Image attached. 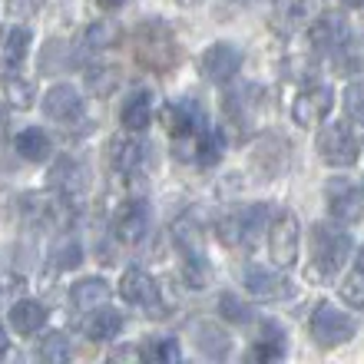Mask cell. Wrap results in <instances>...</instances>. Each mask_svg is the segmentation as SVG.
I'll list each match as a JSON object with an SVG mask.
<instances>
[{
    "label": "cell",
    "mask_w": 364,
    "mask_h": 364,
    "mask_svg": "<svg viewBox=\"0 0 364 364\" xmlns=\"http://www.w3.org/2000/svg\"><path fill=\"white\" fill-rule=\"evenodd\" d=\"M133 50L139 67L153 70V73H169L179 63V40L163 20H146L143 27L136 30L133 37Z\"/></svg>",
    "instance_id": "6da1fadb"
},
{
    "label": "cell",
    "mask_w": 364,
    "mask_h": 364,
    "mask_svg": "<svg viewBox=\"0 0 364 364\" xmlns=\"http://www.w3.org/2000/svg\"><path fill=\"white\" fill-rule=\"evenodd\" d=\"M308 249H311V262L321 275H338L351 255V235L331 222H318L308 232Z\"/></svg>",
    "instance_id": "7a4b0ae2"
},
{
    "label": "cell",
    "mask_w": 364,
    "mask_h": 364,
    "mask_svg": "<svg viewBox=\"0 0 364 364\" xmlns=\"http://www.w3.org/2000/svg\"><path fill=\"white\" fill-rule=\"evenodd\" d=\"M265 222H269V202H255V205H249V209L229 212V215L219 222L222 245H229V249H235V245H249L252 249V245L259 242Z\"/></svg>",
    "instance_id": "3957f363"
},
{
    "label": "cell",
    "mask_w": 364,
    "mask_h": 364,
    "mask_svg": "<svg viewBox=\"0 0 364 364\" xmlns=\"http://www.w3.org/2000/svg\"><path fill=\"white\" fill-rule=\"evenodd\" d=\"M311 338H315L321 348H338L345 345V341H351L358 331L355 318L348 315V311H341L338 305H331V301H318V308L311 311Z\"/></svg>",
    "instance_id": "277c9868"
},
{
    "label": "cell",
    "mask_w": 364,
    "mask_h": 364,
    "mask_svg": "<svg viewBox=\"0 0 364 364\" xmlns=\"http://www.w3.org/2000/svg\"><path fill=\"white\" fill-rule=\"evenodd\" d=\"M318 153L328 166L335 169H348L358 163V139L348 123H325L318 133Z\"/></svg>",
    "instance_id": "5b68a950"
},
{
    "label": "cell",
    "mask_w": 364,
    "mask_h": 364,
    "mask_svg": "<svg viewBox=\"0 0 364 364\" xmlns=\"http://www.w3.org/2000/svg\"><path fill=\"white\" fill-rule=\"evenodd\" d=\"M269 252L272 262L282 265V269H291L298 262V252H301V225H298L295 212H278L275 222L269 229Z\"/></svg>",
    "instance_id": "8992f818"
},
{
    "label": "cell",
    "mask_w": 364,
    "mask_h": 364,
    "mask_svg": "<svg viewBox=\"0 0 364 364\" xmlns=\"http://www.w3.org/2000/svg\"><path fill=\"white\" fill-rule=\"evenodd\" d=\"M163 123H166V129L173 133V139H196V136H202L209 129L205 109H202V103L192 100V96H182V100L166 106Z\"/></svg>",
    "instance_id": "52a82bcc"
},
{
    "label": "cell",
    "mask_w": 364,
    "mask_h": 364,
    "mask_svg": "<svg viewBox=\"0 0 364 364\" xmlns=\"http://www.w3.org/2000/svg\"><path fill=\"white\" fill-rule=\"evenodd\" d=\"M119 295H123V301H129V305L143 308L146 315H166L163 311V295H159L156 278H149L139 269L123 272V278H119Z\"/></svg>",
    "instance_id": "ba28073f"
},
{
    "label": "cell",
    "mask_w": 364,
    "mask_h": 364,
    "mask_svg": "<svg viewBox=\"0 0 364 364\" xmlns=\"http://www.w3.org/2000/svg\"><path fill=\"white\" fill-rule=\"evenodd\" d=\"M239 67H242L239 47H235V43H225V40L212 43L199 57V73L205 80H212V83H229V80L239 73Z\"/></svg>",
    "instance_id": "9c48e42d"
},
{
    "label": "cell",
    "mask_w": 364,
    "mask_h": 364,
    "mask_svg": "<svg viewBox=\"0 0 364 364\" xmlns=\"http://www.w3.org/2000/svg\"><path fill=\"white\" fill-rule=\"evenodd\" d=\"M149 232V209L143 199H129L123 202L113 215V235L123 245H139Z\"/></svg>",
    "instance_id": "30bf717a"
},
{
    "label": "cell",
    "mask_w": 364,
    "mask_h": 364,
    "mask_svg": "<svg viewBox=\"0 0 364 364\" xmlns=\"http://www.w3.org/2000/svg\"><path fill=\"white\" fill-rule=\"evenodd\" d=\"M331 109H335V93L328 87H311L291 103V119L308 129V126L325 123Z\"/></svg>",
    "instance_id": "8fae6325"
},
{
    "label": "cell",
    "mask_w": 364,
    "mask_h": 364,
    "mask_svg": "<svg viewBox=\"0 0 364 364\" xmlns=\"http://www.w3.org/2000/svg\"><path fill=\"white\" fill-rule=\"evenodd\" d=\"M328 212L335 215L338 222H358L361 219V189H358L351 179H331L328 182Z\"/></svg>",
    "instance_id": "7c38bea8"
},
{
    "label": "cell",
    "mask_w": 364,
    "mask_h": 364,
    "mask_svg": "<svg viewBox=\"0 0 364 364\" xmlns=\"http://www.w3.org/2000/svg\"><path fill=\"white\" fill-rule=\"evenodd\" d=\"M308 40L318 53H335L348 40V20L341 14H318V20L308 23Z\"/></svg>",
    "instance_id": "4fadbf2b"
},
{
    "label": "cell",
    "mask_w": 364,
    "mask_h": 364,
    "mask_svg": "<svg viewBox=\"0 0 364 364\" xmlns=\"http://www.w3.org/2000/svg\"><path fill=\"white\" fill-rule=\"evenodd\" d=\"M106 159H109V169L119 176H133L143 163V143L136 139L129 129L126 133H116L106 146Z\"/></svg>",
    "instance_id": "5bb4252c"
},
{
    "label": "cell",
    "mask_w": 364,
    "mask_h": 364,
    "mask_svg": "<svg viewBox=\"0 0 364 364\" xmlns=\"http://www.w3.org/2000/svg\"><path fill=\"white\" fill-rule=\"evenodd\" d=\"M288 143L285 139H278V136H262L259 143H255V153H252V169L262 176V182L275 179L288 163Z\"/></svg>",
    "instance_id": "9a60e30c"
},
{
    "label": "cell",
    "mask_w": 364,
    "mask_h": 364,
    "mask_svg": "<svg viewBox=\"0 0 364 364\" xmlns=\"http://www.w3.org/2000/svg\"><path fill=\"white\" fill-rule=\"evenodd\" d=\"M242 282H245V288H249L255 298H262V301H278V298L291 295V282H285L282 275H275V272H269V269H262V265H249L245 275H242Z\"/></svg>",
    "instance_id": "2e32d148"
},
{
    "label": "cell",
    "mask_w": 364,
    "mask_h": 364,
    "mask_svg": "<svg viewBox=\"0 0 364 364\" xmlns=\"http://www.w3.org/2000/svg\"><path fill=\"white\" fill-rule=\"evenodd\" d=\"M43 113L50 119H57V123H70V119H77L83 113V100L70 83H57V87H50L43 93Z\"/></svg>",
    "instance_id": "e0dca14e"
},
{
    "label": "cell",
    "mask_w": 364,
    "mask_h": 364,
    "mask_svg": "<svg viewBox=\"0 0 364 364\" xmlns=\"http://www.w3.org/2000/svg\"><path fill=\"white\" fill-rule=\"evenodd\" d=\"M149 119H153V93L146 87H139L126 96L123 106H119V123L129 133H143L146 126H149Z\"/></svg>",
    "instance_id": "ac0fdd59"
},
{
    "label": "cell",
    "mask_w": 364,
    "mask_h": 364,
    "mask_svg": "<svg viewBox=\"0 0 364 364\" xmlns=\"http://www.w3.org/2000/svg\"><path fill=\"white\" fill-rule=\"evenodd\" d=\"M123 331V315L113 311V308H100V311H90V318L83 321V335L90 341H113L116 335Z\"/></svg>",
    "instance_id": "d6986e66"
},
{
    "label": "cell",
    "mask_w": 364,
    "mask_h": 364,
    "mask_svg": "<svg viewBox=\"0 0 364 364\" xmlns=\"http://www.w3.org/2000/svg\"><path fill=\"white\" fill-rule=\"evenodd\" d=\"M14 149H17L27 163H43V159H50V153H53V143H50V136L43 133L40 126H27V129L17 133Z\"/></svg>",
    "instance_id": "ffe728a7"
},
{
    "label": "cell",
    "mask_w": 364,
    "mask_h": 364,
    "mask_svg": "<svg viewBox=\"0 0 364 364\" xmlns=\"http://www.w3.org/2000/svg\"><path fill=\"white\" fill-rule=\"evenodd\" d=\"M47 318H50L47 308L40 301H30V298H23V301H17L10 308V325H14L17 335H37L40 328L47 325Z\"/></svg>",
    "instance_id": "44dd1931"
},
{
    "label": "cell",
    "mask_w": 364,
    "mask_h": 364,
    "mask_svg": "<svg viewBox=\"0 0 364 364\" xmlns=\"http://www.w3.org/2000/svg\"><path fill=\"white\" fill-rule=\"evenodd\" d=\"M50 182L57 186L63 196H80V192L87 189V169L77 163V159H60L57 166H53V173H50Z\"/></svg>",
    "instance_id": "7402d4cb"
},
{
    "label": "cell",
    "mask_w": 364,
    "mask_h": 364,
    "mask_svg": "<svg viewBox=\"0 0 364 364\" xmlns=\"http://www.w3.org/2000/svg\"><path fill=\"white\" fill-rule=\"evenodd\" d=\"M109 298V285L103 278H80L77 285L70 288V305L77 311H93L96 305H103Z\"/></svg>",
    "instance_id": "603a6c76"
},
{
    "label": "cell",
    "mask_w": 364,
    "mask_h": 364,
    "mask_svg": "<svg viewBox=\"0 0 364 364\" xmlns=\"http://www.w3.org/2000/svg\"><path fill=\"white\" fill-rule=\"evenodd\" d=\"M282 351H285V331L275 321H265L262 335L249 348V361H275V358H282Z\"/></svg>",
    "instance_id": "cb8c5ba5"
},
{
    "label": "cell",
    "mask_w": 364,
    "mask_h": 364,
    "mask_svg": "<svg viewBox=\"0 0 364 364\" xmlns=\"http://www.w3.org/2000/svg\"><path fill=\"white\" fill-rule=\"evenodd\" d=\"M192 331H196V345H199L202 355H209V358H225L229 355L232 341L225 338V331H222L219 325H212V321H196Z\"/></svg>",
    "instance_id": "d4e9b609"
},
{
    "label": "cell",
    "mask_w": 364,
    "mask_h": 364,
    "mask_svg": "<svg viewBox=\"0 0 364 364\" xmlns=\"http://www.w3.org/2000/svg\"><path fill=\"white\" fill-rule=\"evenodd\" d=\"M335 70L341 77H351V73H361L364 70V37H351L335 50Z\"/></svg>",
    "instance_id": "484cf974"
},
{
    "label": "cell",
    "mask_w": 364,
    "mask_h": 364,
    "mask_svg": "<svg viewBox=\"0 0 364 364\" xmlns=\"http://www.w3.org/2000/svg\"><path fill=\"white\" fill-rule=\"evenodd\" d=\"M4 96H7L10 106L30 109L33 100H37V90H33V83H30L27 77H20V73H4Z\"/></svg>",
    "instance_id": "4316f807"
},
{
    "label": "cell",
    "mask_w": 364,
    "mask_h": 364,
    "mask_svg": "<svg viewBox=\"0 0 364 364\" xmlns=\"http://www.w3.org/2000/svg\"><path fill=\"white\" fill-rule=\"evenodd\" d=\"M173 242H176V249L182 252V259L186 255H199L202 252V232H199V225L186 215V219H179L173 225Z\"/></svg>",
    "instance_id": "83f0119b"
},
{
    "label": "cell",
    "mask_w": 364,
    "mask_h": 364,
    "mask_svg": "<svg viewBox=\"0 0 364 364\" xmlns=\"http://www.w3.org/2000/svg\"><path fill=\"white\" fill-rule=\"evenodd\" d=\"M182 278H186V285L189 288H209L212 282V265L209 259H205V252H199V255H186L182 259Z\"/></svg>",
    "instance_id": "f1b7e54d"
},
{
    "label": "cell",
    "mask_w": 364,
    "mask_h": 364,
    "mask_svg": "<svg viewBox=\"0 0 364 364\" xmlns=\"http://www.w3.org/2000/svg\"><path fill=\"white\" fill-rule=\"evenodd\" d=\"M50 262H53V269H60V272L77 269L80 262H83V249H80V242L70 239V235L57 239V245L50 249Z\"/></svg>",
    "instance_id": "f546056e"
},
{
    "label": "cell",
    "mask_w": 364,
    "mask_h": 364,
    "mask_svg": "<svg viewBox=\"0 0 364 364\" xmlns=\"http://www.w3.org/2000/svg\"><path fill=\"white\" fill-rule=\"evenodd\" d=\"M27 50H30V30L14 27L7 33V40H4V63H7V67H20L23 57H27Z\"/></svg>",
    "instance_id": "4dcf8cb0"
},
{
    "label": "cell",
    "mask_w": 364,
    "mask_h": 364,
    "mask_svg": "<svg viewBox=\"0 0 364 364\" xmlns=\"http://www.w3.org/2000/svg\"><path fill=\"white\" fill-rule=\"evenodd\" d=\"M222 156V133L219 129H205V133L199 136V143H196V163L202 166H215Z\"/></svg>",
    "instance_id": "1f68e13d"
},
{
    "label": "cell",
    "mask_w": 364,
    "mask_h": 364,
    "mask_svg": "<svg viewBox=\"0 0 364 364\" xmlns=\"http://www.w3.org/2000/svg\"><path fill=\"white\" fill-rule=\"evenodd\" d=\"M116 40H119V27H116V23H109V20H96L93 27L87 30V47H93V50L113 47Z\"/></svg>",
    "instance_id": "d6a6232c"
},
{
    "label": "cell",
    "mask_w": 364,
    "mask_h": 364,
    "mask_svg": "<svg viewBox=\"0 0 364 364\" xmlns=\"http://www.w3.org/2000/svg\"><path fill=\"white\" fill-rule=\"evenodd\" d=\"M219 311L225 321H232V325H249L252 321V308L242 301L239 295H222L219 298Z\"/></svg>",
    "instance_id": "836d02e7"
},
{
    "label": "cell",
    "mask_w": 364,
    "mask_h": 364,
    "mask_svg": "<svg viewBox=\"0 0 364 364\" xmlns=\"http://www.w3.org/2000/svg\"><path fill=\"white\" fill-rule=\"evenodd\" d=\"M37 355L43 358V361H67V358L73 355V348H70V341L63 335H47L37 345Z\"/></svg>",
    "instance_id": "e575fe53"
},
{
    "label": "cell",
    "mask_w": 364,
    "mask_h": 364,
    "mask_svg": "<svg viewBox=\"0 0 364 364\" xmlns=\"http://www.w3.org/2000/svg\"><path fill=\"white\" fill-rule=\"evenodd\" d=\"M116 80H119L116 77V67H93L87 73V87L93 90L96 96H106L109 90L116 87Z\"/></svg>",
    "instance_id": "d590c367"
},
{
    "label": "cell",
    "mask_w": 364,
    "mask_h": 364,
    "mask_svg": "<svg viewBox=\"0 0 364 364\" xmlns=\"http://www.w3.org/2000/svg\"><path fill=\"white\" fill-rule=\"evenodd\" d=\"M146 355L153 358V361H163V364H173L179 361V341L176 338H159V341H153V348H146Z\"/></svg>",
    "instance_id": "8d00e7d4"
},
{
    "label": "cell",
    "mask_w": 364,
    "mask_h": 364,
    "mask_svg": "<svg viewBox=\"0 0 364 364\" xmlns=\"http://www.w3.org/2000/svg\"><path fill=\"white\" fill-rule=\"evenodd\" d=\"M341 298H345L348 305H355V308H364V275L358 272V275H351L341 285Z\"/></svg>",
    "instance_id": "74e56055"
},
{
    "label": "cell",
    "mask_w": 364,
    "mask_h": 364,
    "mask_svg": "<svg viewBox=\"0 0 364 364\" xmlns=\"http://www.w3.org/2000/svg\"><path fill=\"white\" fill-rule=\"evenodd\" d=\"M40 7H43V0H7V14L14 20H30L37 17Z\"/></svg>",
    "instance_id": "f35d334b"
},
{
    "label": "cell",
    "mask_w": 364,
    "mask_h": 364,
    "mask_svg": "<svg viewBox=\"0 0 364 364\" xmlns=\"http://www.w3.org/2000/svg\"><path fill=\"white\" fill-rule=\"evenodd\" d=\"M345 109L348 116H355V119H364V83H351L345 93Z\"/></svg>",
    "instance_id": "ab89813d"
},
{
    "label": "cell",
    "mask_w": 364,
    "mask_h": 364,
    "mask_svg": "<svg viewBox=\"0 0 364 364\" xmlns=\"http://www.w3.org/2000/svg\"><path fill=\"white\" fill-rule=\"evenodd\" d=\"M96 4H100L103 10H116V7H123L126 0H96Z\"/></svg>",
    "instance_id": "60d3db41"
},
{
    "label": "cell",
    "mask_w": 364,
    "mask_h": 364,
    "mask_svg": "<svg viewBox=\"0 0 364 364\" xmlns=\"http://www.w3.org/2000/svg\"><path fill=\"white\" fill-rule=\"evenodd\" d=\"M4 136H7V113L0 109V143H4Z\"/></svg>",
    "instance_id": "b9f144b4"
},
{
    "label": "cell",
    "mask_w": 364,
    "mask_h": 364,
    "mask_svg": "<svg viewBox=\"0 0 364 364\" xmlns=\"http://www.w3.org/2000/svg\"><path fill=\"white\" fill-rule=\"evenodd\" d=\"M7 345H10V341H7V331H4V325H0V355L7 351Z\"/></svg>",
    "instance_id": "7bdbcfd3"
},
{
    "label": "cell",
    "mask_w": 364,
    "mask_h": 364,
    "mask_svg": "<svg viewBox=\"0 0 364 364\" xmlns=\"http://www.w3.org/2000/svg\"><path fill=\"white\" fill-rule=\"evenodd\" d=\"M358 272H361V275H364V249L358 252Z\"/></svg>",
    "instance_id": "ee69618b"
},
{
    "label": "cell",
    "mask_w": 364,
    "mask_h": 364,
    "mask_svg": "<svg viewBox=\"0 0 364 364\" xmlns=\"http://www.w3.org/2000/svg\"><path fill=\"white\" fill-rule=\"evenodd\" d=\"M348 7H364V0H345Z\"/></svg>",
    "instance_id": "f6af8a7d"
},
{
    "label": "cell",
    "mask_w": 364,
    "mask_h": 364,
    "mask_svg": "<svg viewBox=\"0 0 364 364\" xmlns=\"http://www.w3.org/2000/svg\"><path fill=\"white\" fill-rule=\"evenodd\" d=\"M179 4H186V7H192V4H199V0H179Z\"/></svg>",
    "instance_id": "bcb514c9"
}]
</instances>
